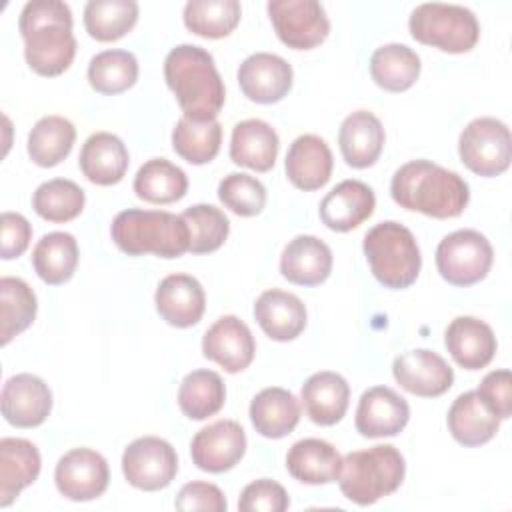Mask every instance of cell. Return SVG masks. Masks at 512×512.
<instances>
[{"mask_svg": "<svg viewBox=\"0 0 512 512\" xmlns=\"http://www.w3.org/2000/svg\"><path fill=\"white\" fill-rule=\"evenodd\" d=\"M178 456L170 442L158 436L132 440L122 454V474L126 482L144 492H156L176 478Z\"/></svg>", "mask_w": 512, "mask_h": 512, "instance_id": "cell-10", "label": "cell"}, {"mask_svg": "<svg viewBox=\"0 0 512 512\" xmlns=\"http://www.w3.org/2000/svg\"><path fill=\"white\" fill-rule=\"evenodd\" d=\"M404 474L406 464L400 450L392 444H376L366 450L350 452L342 458L338 484L350 502L370 506L396 492Z\"/></svg>", "mask_w": 512, "mask_h": 512, "instance_id": "cell-5", "label": "cell"}, {"mask_svg": "<svg viewBox=\"0 0 512 512\" xmlns=\"http://www.w3.org/2000/svg\"><path fill=\"white\" fill-rule=\"evenodd\" d=\"M280 272L288 282L298 286L322 284L332 272V250L324 240L300 234L282 250Z\"/></svg>", "mask_w": 512, "mask_h": 512, "instance_id": "cell-24", "label": "cell"}, {"mask_svg": "<svg viewBox=\"0 0 512 512\" xmlns=\"http://www.w3.org/2000/svg\"><path fill=\"white\" fill-rule=\"evenodd\" d=\"M286 468L292 478L304 484H330L338 480L342 468L340 452L326 440L304 438L290 446Z\"/></svg>", "mask_w": 512, "mask_h": 512, "instance_id": "cell-31", "label": "cell"}, {"mask_svg": "<svg viewBox=\"0 0 512 512\" xmlns=\"http://www.w3.org/2000/svg\"><path fill=\"white\" fill-rule=\"evenodd\" d=\"M254 320L268 338L288 342L306 328V306L296 294L272 288L256 298Z\"/></svg>", "mask_w": 512, "mask_h": 512, "instance_id": "cell-23", "label": "cell"}, {"mask_svg": "<svg viewBox=\"0 0 512 512\" xmlns=\"http://www.w3.org/2000/svg\"><path fill=\"white\" fill-rule=\"evenodd\" d=\"M250 420L264 438H284L300 422V404L290 390L270 386L260 390L250 402Z\"/></svg>", "mask_w": 512, "mask_h": 512, "instance_id": "cell-32", "label": "cell"}, {"mask_svg": "<svg viewBox=\"0 0 512 512\" xmlns=\"http://www.w3.org/2000/svg\"><path fill=\"white\" fill-rule=\"evenodd\" d=\"M186 190V172L166 158H150L134 176L136 196L150 204H172L184 198Z\"/></svg>", "mask_w": 512, "mask_h": 512, "instance_id": "cell-35", "label": "cell"}, {"mask_svg": "<svg viewBox=\"0 0 512 512\" xmlns=\"http://www.w3.org/2000/svg\"><path fill=\"white\" fill-rule=\"evenodd\" d=\"M290 506V498L282 484L260 478L250 482L238 500V510L242 512H284Z\"/></svg>", "mask_w": 512, "mask_h": 512, "instance_id": "cell-46", "label": "cell"}, {"mask_svg": "<svg viewBox=\"0 0 512 512\" xmlns=\"http://www.w3.org/2000/svg\"><path fill=\"white\" fill-rule=\"evenodd\" d=\"M226 400V386L214 370H192L178 388V406L190 420H206L220 412Z\"/></svg>", "mask_w": 512, "mask_h": 512, "instance_id": "cell-36", "label": "cell"}, {"mask_svg": "<svg viewBox=\"0 0 512 512\" xmlns=\"http://www.w3.org/2000/svg\"><path fill=\"white\" fill-rule=\"evenodd\" d=\"M410 418L408 402L388 386L368 388L356 408V430L364 438L396 436Z\"/></svg>", "mask_w": 512, "mask_h": 512, "instance_id": "cell-18", "label": "cell"}, {"mask_svg": "<svg viewBox=\"0 0 512 512\" xmlns=\"http://www.w3.org/2000/svg\"><path fill=\"white\" fill-rule=\"evenodd\" d=\"M266 8L276 36L288 48L310 50L330 32V20L316 0H272Z\"/></svg>", "mask_w": 512, "mask_h": 512, "instance_id": "cell-11", "label": "cell"}, {"mask_svg": "<svg viewBox=\"0 0 512 512\" xmlns=\"http://www.w3.org/2000/svg\"><path fill=\"white\" fill-rule=\"evenodd\" d=\"M370 76L382 90L404 92L420 76V56L406 44H384L370 58Z\"/></svg>", "mask_w": 512, "mask_h": 512, "instance_id": "cell-34", "label": "cell"}, {"mask_svg": "<svg viewBox=\"0 0 512 512\" xmlns=\"http://www.w3.org/2000/svg\"><path fill=\"white\" fill-rule=\"evenodd\" d=\"M362 248L374 278L382 286L402 290L416 282L422 256L414 234L404 224L386 220L372 226Z\"/></svg>", "mask_w": 512, "mask_h": 512, "instance_id": "cell-6", "label": "cell"}, {"mask_svg": "<svg viewBox=\"0 0 512 512\" xmlns=\"http://www.w3.org/2000/svg\"><path fill=\"white\" fill-rule=\"evenodd\" d=\"M138 20L134 0H90L84 6L86 32L98 42H114L126 36Z\"/></svg>", "mask_w": 512, "mask_h": 512, "instance_id": "cell-40", "label": "cell"}, {"mask_svg": "<svg viewBox=\"0 0 512 512\" xmlns=\"http://www.w3.org/2000/svg\"><path fill=\"white\" fill-rule=\"evenodd\" d=\"M278 148L280 140L276 130L260 118L242 120L232 130L230 158L238 166L268 172L276 162Z\"/></svg>", "mask_w": 512, "mask_h": 512, "instance_id": "cell-29", "label": "cell"}, {"mask_svg": "<svg viewBox=\"0 0 512 512\" xmlns=\"http://www.w3.org/2000/svg\"><path fill=\"white\" fill-rule=\"evenodd\" d=\"M390 194L400 208L440 220L460 216L470 200L468 182L430 160L402 164L392 176Z\"/></svg>", "mask_w": 512, "mask_h": 512, "instance_id": "cell-2", "label": "cell"}, {"mask_svg": "<svg viewBox=\"0 0 512 512\" xmlns=\"http://www.w3.org/2000/svg\"><path fill=\"white\" fill-rule=\"evenodd\" d=\"M384 126L380 118L368 110H356L344 118L338 132L342 158L352 168L372 166L384 148Z\"/></svg>", "mask_w": 512, "mask_h": 512, "instance_id": "cell-26", "label": "cell"}, {"mask_svg": "<svg viewBox=\"0 0 512 512\" xmlns=\"http://www.w3.org/2000/svg\"><path fill=\"white\" fill-rule=\"evenodd\" d=\"M494 250L478 230H456L444 236L436 248V268L454 286H472L486 278L492 268Z\"/></svg>", "mask_w": 512, "mask_h": 512, "instance_id": "cell-9", "label": "cell"}, {"mask_svg": "<svg viewBox=\"0 0 512 512\" xmlns=\"http://www.w3.org/2000/svg\"><path fill=\"white\" fill-rule=\"evenodd\" d=\"M408 28L414 40L450 54L472 50L480 38L478 18L458 4H420L412 10Z\"/></svg>", "mask_w": 512, "mask_h": 512, "instance_id": "cell-7", "label": "cell"}, {"mask_svg": "<svg viewBox=\"0 0 512 512\" xmlns=\"http://www.w3.org/2000/svg\"><path fill=\"white\" fill-rule=\"evenodd\" d=\"M284 168L292 186L312 192L328 184L334 160L328 144L320 136L302 134L290 144Z\"/></svg>", "mask_w": 512, "mask_h": 512, "instance_id": "cell-22", "label": "cell"}, {"mask_svg": "<svg viewBox=\"0 0 512 512\" xmlns=\"http://www.w3.org/2000/svg\"><path fill=\"white\" fill-rule=\"evenodd\" d=\"M174 506L178 510H204V512H226L228 502L222 490L210 482H188L180 488Z\"/></svg>", "mask_w": 512, "mask_h": 512, "instance_id": "cell-48", "label": "cell"}, {"mask_svg": "<svg viewBox=\"0 0 512 512\" xmlns=\"http://www.w3.org/2000/svg\"><path fill=\"white\" fill-rule=\"evenodd\" d=\"M394 380L410 394L422 398H436L450 390L454 370L436 352L426 348L408 350L394 358Z\"/></svg>", "mask_w": 512, "mask_h": 512, "instance_id": "cell-14", "label": "cell"}, {"mask_svg": "<svg viewBox=\"0 0 512 512\" xmlns=\"http://www.w3.org/2000/svg\"><path fill=\"white\" fill-rule=\"evenodd\" d=\"M444 344L454 362L466 370L488 366L498 346L492 328L474 316H456L444 332Z\"/></svg>", "mask_w": 512, "mask_h": 512, "instance_id": "cell-21", "label": "cell"}, {"mask_svg": "<svg viewBox=\"0 0 512 512\" xmlns=\"http://www.w3.org/2000/svg\"><path fill=\"white\" fill-rule=\"evenodd\" d=\"M218 198L238 216H256L266 206V188L250 174L232 172L220 180Z\"/></svg>", "mask_w": 512, "mask_h": 512, "instance_id": "cell-45", "label": "cell"}, {"mask_svg": "<svg viewBox=\"0 0 512 512\" xmlns=\"http://www.w3.org/2000/svg\"><path fill=\"white\" fill-rule=\"evenodd\" d=\"M38 302L34 290L20 278H0V344L6 346L22 334L36 318Z\"/></svg>", "mask_w": 512, "mask_h": 512, "instance_id": "cell-38", "label": "cell"}, {"mask_svg": "<svg viewBox=\"0 0 512 512\" xmlns=\"http://www.w3.org/2000/svg\"><path fill=\"white\" fill-rule=\"evenodd\" d=\"M18 30L24 40L26 64L36 74L50 78L70 68L76 56V38L72 34V10L66 2H26Z\"/></svg>", "mask_w": 512, "mask_h": 512, "instance_id": "cell-1", "label": "cell"}, {"mask_svg": "<svg viewBox=\"0 0 512 512\" xmlns=\"http://www.w3.org/2000/svg\"><path fill=\"white\" fill-rule=\"evenodd\" d=\"M78 242L68 232L44 234L32 250V266L40 280L50 286L64 284L78 266Z\"/></svg>", "mask_w": 512, "mask_h": 512, "instance_id": "cell-33", "label": "cell"}, {"mask_svg": "<svg viewBox=\"0 0 512 512\" xmlns=\"http://www.w3.org/2000/svg\"><path fill=\"white\" fill-rule=\"evenodd\" d=\"M292 66L278 54L256 52L242 60L238 84L242 94L258 104L280 102L292 88Z\"/></svg>", "mask_w": 512, "mask_h": 512, "instance_id": "cell-16", "label": "cell"}, {"mask_svg": "<svg viewBox=\"0 0 512 512\" xmlns=\"http://www.w3.org/2000/svg\"><path fill=\"white\" fill-rule=\"evenodd\" d=\"M138 80V60L128 50H104L88 64L90 86L106 96L132 88Z\"/></svg>", "mask_w": 512, "mask_h": 512, "instance_id": "cell-41", "label": "cell"}, {"mask_svg": "<svg viewBox=\"0 0 512 512\" xmlns=\"http://www.w3.org/2000/svg\"><path fill=\"white\" fill-rule=\"evenodd\" d=\"M376 196L372 188L360 180H342L320 202V220L334 232L358 228L372 216Z\"/></svg>", "mask_w": 512, "mask_h": 512, "instance_id": "cell-20", "label": "cell"}, {"mask_svg": "<svg viewBox=\"0 0 512 512\" xmlns=\"http://www.w3.org/2000/svg\"><path fill=\"white\" fill-rule=\"evenodd\" d=\"M154 304L160 318L174 328H190L200 322L206 308L202 284L190 274L166 276L154 294Z\"/></svg>", "mask_w": 512, "mask_h": 512, "instance_id": "cell-19", "label": "cell"}, {"mask_svg": "<svg viewBox=\"0 0 512 512\" xmlns=\"http://www.w3.org/2000/svg\"><path fill=\"white\" fill-rule=\"evenodd\" d=\"M40 452L26 438L0 440V506H10L18 494L36 482L40 474Z\"/></svg>", "mask_w": 512, "mask_h": 512, "instance_id": "cell-28", "label": "cell"}, {"mask_svg": "<svg viewBox=\"0 0 512 512\" xmlns=\"http://www.w3.org/2000/svg\"><path fill=\"white\" fill-rule=\"evenodd\" d=\"M306 416L318 426H334L348 410L350 386L344 376L322 370L312 374L300 390Z\"/></svg>", "mask_w": 512, "mask_h": 512, "instance_id": "cell-25", "label": "cell"}, {"mask_svg": "<svg viewBox=\"0 0 512 512\" xmlns=\"http://www.w3.org/2000/svg\"><path fill=\"white\" fill-rule=\"evenodd\" d=\"M82 174L98 186L118 184L130 164L126 144L112 132H94L86 138L78 158Z\"/></svg>", "mask_w": 512, "mask_h": 512, "instance_id": "cell-27", "label": "cell"}, {"mask_svg": "<svg viewBox=\"0 0 512 512\" xmlns=\"http://www.w3.org/2000/svg\"><path fill=\"white\" fill-rule=\"evenodd\" d=\"M222 144V126L218 120H192L182 116L172 130L174 152L190 164H208L216 158Z\"/></svg>", "mask_w": 512, "mask_h": 512, "instance_id": "cell-39", "label": "cell"}, {"mask_svg": "<svg viewBox=\"0 0 512 512\" xmlns=\"http://www.w3.org/2000/svg\"><path fill=\"white\" fill-rule=\"evenodd\" d=\"M2 416L16 428L40 426L52 410V392L48 384L28 372L14 374L2 388Z\"/></svg>", "mask_w": 512, "mask_h": 512, "instance_id": "cell-17", "label": "cell"}, {"mask_svg": "<svg viewBox=\"0 0 512 512\" xmlns=\"http://www.w3.org/2000/svg\"><path fill=\"white\" fill-rule=\"evenodd\" d=\"M458 154L468 170L492 178L508 170L512 160V136L502 120L474 118L458 138Z\"/></svg>", "mask_w": 512, "mask_h": 512, "instance_id": "cell-8", "label": "cell"}, {"mask_svg": "<svg viewBox=\"0 0 512 512\" xmlns=\"http://www.w3.org/2000/svg\"><path fill=\"white\" fill-rule=\"evenodd\" d=\"M190 230V248L192 254H210L218 250L230 232V222L226 214L212 204H194L182 214Z\"/></svg>", "mask_w": 512, "mask_h": 512, "instance_id": "cell-44", "label": "cell"}, {"mask_svg": "<svg viewBox=\"0 0 512 512\" xmlns=\"http://www.w3.org/2000/svg\"><path fill=\"white\" fill-rule=\"evenodd\" d=\"M204 358L216 362L226 372L246 370L256 354V342L250 328L234 314L220 316L202 338Z\"/></svg>", "mask_w": 512, "mask_h": 512, "instance_id": "cell-15", "label": "cell"}, {"mask_svg": "<svg viewBox=\"0 0 512 512\" xmlns=\"http://www.w3.org/2000/svg\"><path fill=\"white\" fill-rule=\"evenodd\" d=\"M84 190L66 178L42 182L32 194L34 212L48 222H70L84 210Z\"/></svg>", "mask_w": 512, "mask_h": 512, "instance_id": "cell-43", "label": "cell"}, {"mask_svg": "<svg viewBox=\"0 0 512 512\" xmlns=\"http://www.w3.org/2000/svg\"><path fill=\"white\" fill-rule=\"evenodd\" d=\"M246 452V434L234 420H216L198 430L190 442L192 462L212 474L232 470Z\"/></svg>", "mask_w": 512, "mask_h": 512, "instance_id": "cell-13", "label": "cell"}, {"mask_svg": "<svg viewBox=\"0 0 512 512\" xmlns=\"http://www.w3.org/2000/svg\"><path fill=\"white\" fill-rule=\"evenodd\" d=\"M108 480V462L92 448L68 450L54 470L58 492L74 502H88L102 496L108 488Z\"/></svg>", "mask_w": 512, "mask_h": 512, "instance_id": "cell-12", "label": "cell"}, {"mask_svg": "<svg viewBox=\"0 0 512 512\" xmlns=\"http://www.w3.org/2000/svg\"><path fill=\"white\" fill-rule=\"evenodd\" d=\"M110 236L118 250L128 256L178 258L190 248L188 224L180 214L166 210H122L112 220Z\"/></svg>", "mask_w": 512, "mask_h": 512, "instance_id": "cell-4", "label": "cell"}, {"mask_svg": "<svg viewBox=\"0 0 512 512\" xmlns=\"http://www.w3.org/2000/svg\"><path fill=\"white\" fill-rule=\"evenodd\" d=\"M476 392L484 400V404L500 420H508L512 416V376H510V370L500 368V370L488 372L482 378Z\"/></svg>", "mask_w": 512, "mask_h": 512, "instance_id": "cell-47", "label": "cell"}, {"mask_svg": "<svg viewBox=\"0 0 512 512\" xmlns=\"http://www.w3.org/2000/svg\"><path fill=\"white\" fill-rule=\"evenodd\" d=\"M446 422L452 438L468 448L486 444L500 428V418L484 404L476 390L464 392L452 402Z\"/></svg>", "mask_w": 512, "mask_h": 512, "instance_id": "cell-30", "label": "cell"}, {"mask_svg": "<svg viewBox=\"0 0 512 512\" xmlns=\"http://www.w3.org/2000/svg\"><path fill=\"white\" fill-rule=\"evenodd\" d=\"M32 238L30 222L18 212L2 214V258L12 260L26 252Z\"/></svg>", "mask_w": 512, "mask_h": 512, "instance_id": "cell-49", "label": "cell"}, {"mask_svg": "<svg viewBox=\"0 0 512 512\" xmlns=\"http://www.w3.org/2000/svg\"><path fill=\"white\" fill-rule=\"evenodd\" d=\"M164 80L174 92L184 116L192 120H216L226 90L208 50L196 44H178L164 58Z\"/></svg>", "mask_w": 512, "mask_h": 512, "instance_id": "cell-3", "label": "cell"}, {"mask_svg": "<svg viewBox=\"0 0 512 512\" xmlns=\"http://www.w3.org/2000/svg\"><path fill=\"white\" fill-rule=\"evenodd\" d=\"M76 140L74 124L64 116L40 118L28 134V156L42 168L60 164L72 150Z\"/></svg>", "mask_w": 512, "mask_h": 512, "instance_id": "cell-37", "label": "cell"}, {"mask_svg": "<svg viewBox=\"0 0 512 512\" xmlns=\"http://www.w3.org/2000/svg\"><path fill=\"white\" fill-rule=\"evenodd\" d=\"M240 2L236 0H190L184 6L186 28L202 38H224L240 22Z\"/></svg>", "mask_w": 512, "mask_h": 512, "instance_id": "cell-42", "label": "cell"}]
</instances>
